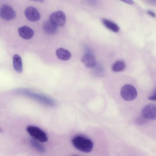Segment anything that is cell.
<instances>
[{
    "mask_svg": "<svg viewBox=\"0 0 156 156\" xmlns=\"http://www.w3.org/2000/svg\"><path fill=\"white\" fill-rule=\"evenodd\" d=\"M126 67V64L124 62L119 60L116 62L112 67V70L115 72H119L123 70Z\"/></svg>",
    "mask_w": 156,
    "mask_h": 156,
    "instance_id": "cell-16",
    "label": "cell"
},
{
    "mask_svg": "<svg viewBox=\"0 0 156 156\" xmlns=\"http://www.w3.org/2000/svg\"><path fill=\"white\" fill-rule=\"evenodd\" d=\"M31 1H35V2H44V0H30Z\"/></svg>",
    "mask_w": 156,
    "mask_h": 156,
    "instance_id": "cell-20",
    "label": "cell"
},
{
    "mask_svg": "<svg viewBox=\"0 0 156 156\" xmlns=\"http://www.w3.org/2000/svg\"><path fill=\"white\" fill-rule=\"evenodd\" d=\"M0 15L4 20L9 21L13 20L16 16V13L13 9L8 5H2L0 10Z\"/></svg>",
    "mask_w": 156,
    "mask_h": 156,
    "instance_id": "cell-6",
    "label": "cell"
},
{
    "mask_svg": "<svg viewBox=\"0 0 156 156\" xmlns=\"http://www.w3.org/2000/svg\"><path fill=\"white\" fill-rule=\"evenodd\" d=\"M73 146L82 152L89 153L91 151L94 146L92 141L85 136L78 135L75 136L71 140Z\"/></svg>",
    "mask_w": 156,
    "mask_h": 156,
    "instance_id": "cell-1",
    "label": "cell"
},
{
    "mask_svg": "<svg viewBox=\"0 0 156 156\" xmlns=\"http://www.w3.org/2000/svg\"><path fill=\"white\" fill-rule=\"evenodd\" d=\"M141 114L144 119L150 120L156 119V105L150 103L146 105L142 109Z\"/></svg>",
    "mask_w": 156,
    "mask_h": 156,
    "instance_id": "cell-5",
    "label": "cell"
},
{
    "mask_svg": "<svg viewBox=\"0 0 156 156\" xmlns=\"http://www.w3.org/2000/svg\"><path fill=\"white\" fill-rule=\"evenodd\" d=\"M13 64L14 69L16 72L20 73L22 72V62L21 58L18 55L16 54L13 56Z\"/></svg>",
    "mask_w": 156,
    "mask_h": 156,
    "instance_id": "cell-13",
    "label": "cell"
},
{
    "mask_svg": "<svg viewBox=\"0 0 156 156\" xmlns=\"http://www.w3.org/2000/svg\"><path fill=\"white\" fill-rule=\"evenodd\" d=\"M148 98L150 100L156 101V88L154 94L151 96L149 97Z\"/></svg>",
    "mask_w": 156,
    "mask_h": 156,
    "instance_id": "cell-17",
    "label": "cell"
},
{
    "mask_svg": "<svg viewBox=\"0 0 156 156\" xmlns=\"http://www.w3.org/2000/svg\"><path fill=\"white\" fill-rule=\"evenodd\" d=\"M22 93L33 99L47 105L53 107L55 105V102L53 99L46 96L30 92H25Z\"/></svg>",
    "mask_w": 156,
    "mask_h": 156,
    "instance_id": "cell-4",
    "label": "cell"
},
{
    "mask_svg": "<svg viewBox=\"0 0 156 156\" xmlns=\"http://www.w3.org/2000/svg\"><path fill=\"white\" fill-rule=\"evenodd\" d=\"M25 15L27 19L32 22H35L39 20L40 14L34 7L30 6L27 7L25 11Z\"/></svg>",
    "mask_w": 156,
    "mask_h": 156,
    "instance_id": "cell-8",
    "label": "cell"
},
{
    "mask_svg": "<svg viewBox=\"0 0 156 156\" xmlns=\"http://www.w3.org/2000/svg\"><path fill=\"white\" fill-rule=\"evenodd\" d=\"M18 32L19 34L22 38L26 40L31 38L34 34L33 30L27 26H24L19 27Z\"/></svg>",
    "mask_w": 156,
    "mask_h": 156,
    "instance_id": "cell-10",
    "label": "cell"
},
{
    "mask_svg": "<svg viewBox=\"0 0 156 156\" xmlns=\"http://www.w3.org/2000/svg\"><path fill=\"white\" fill-rule=\"evenodd\" d=\"M49 19L57 26L60 27L65 25L66 20L65 13L60 10L51 13L49 16Z\"/></svg>",
    "mask_w": 156,
    "mask_h": 156,
    "instance_id": "cell-7",
    "label": "cell"
},
{
    "mask_svg": "<svg viewBox=\"0 0 156 156\" xmlns=\"http://www.w3.org/2000/svg\"><path fill=\"white\" fill-rule=\"evenodd\" d=\"M102 22L108 29L115 33L119 32V27L118 25L113 22L106 19H103Z\"/></svg>",
    "mask_w": 156,
    "mask_h": 156,
    "instance_id": "cell-14",
    "label": "cell"
},
{
    "mask_svg": "<svg viewBox=\"0 0 156 156\" xmlns=\"http://www.w3.org/2000/svg\"><path fill=\"white\" fill-rule=\"evenodd\" d=\"M39 142L34 139H31L30 141L31 145L34 149L40 153H44L46 151V148Z\"/></svg>",
    "mask_w": 156,
    "mask_h": 156,
    "instance_id": "cell-15",
    "label": "cell"
},
{
    "mask_svg": "<svg viewBox=\"0 0 156 156\" xmlns=\"http://www.w3.org/2000/svg\"><path fill=\"white\" fill-rule=\"evenodd\" d=\"M147 13L149 15L152 17H156V15L155 14V13L153 11L151 10L147 11Z\"/></svg>",
    "mask_w": 156,
    "mask_h": 156,
    "instance_id": "cell-19",
    "label": "cell"
},
{
    "mask_svg": "<svg viewBox=\"0 0 156 156\" xmlns=\"http://www.w3.org/2000/svg\"><path fill=\"white\" fill-rule=\"evenodd\" d=\"M56 55L59 59L66 61L71 57V54L68 50L62 48H59L56 49Z\"/></svg>",
    "mask_w": 156,
    "mask_h": 156,
    "instance_id": "cell-12",
    "label": "cell"
},
{
    "mask_svg": "<svg viewBox=\"0 0 156 156\" xmlns=\"http://www.w3.org/2000/svg\"><path fill=\"white\" fill-rule=\"evenodd\" d=\"M149 2L154 3H156V0H148Z\"/></svg>",
    "mask_w": 156,
    "mask_h": 156,
    "instance_id": "cell-21",
    "label": "cell"
},
{
    "mask_svg": "<svg viewBox=\"0 0 156 156\" xmlns=\"http://www.w3.org/2000/svg\"><path fill=\"white\" fill-rule=\"evenodd\" d=\"M120 94L122 97L127 101H130L135 99L137 94V90L132 85L126 84L121 89Z\"/></svg>",
    "mask_w": 156,
    "mask_h": 156,
    "instance_id": "cell-3",
    "label": "cell"
},
{
    "mask_svg": "<svg viewBox=\"0 0 156 156\" xmlns=\"http://www.w3.org/2000/svg\"><path fill=\"white\" fill-rule=\"evenodd\" d=\"M58 27L49 19L44 21L42 25V29L44 32L47 34L50 35L55 34L57 31Z\"/></svg>",
    "mask_w": 156,
    "mask_h": 156,
    "instance_id": "cell-9",
    "label": "cell"
},
{
    "mask_svg": "<svg viewBox=\"0 0 156 156\" xmlns=\"http://www.w3.org/2000/svg\"><path fill=\"white\" fill-rule=\"evenodd\" d=\"M82 62L86 67L88 68L94 67L97 63L95 57L90 54H86L84 55L82 58Z\"/></svg>",
    "mask_w": 156,
    "mask_h": 156,
    "instance_id": "cell-11",
    "label": "cell"
},
{
    "mask_svg": "<svg viewBox=\"0 0 156 156\" xmlns=\"http://www.w3.org/2000/svg\"><path fill=\"white\" fill-rule=\"evenodd\" d=\"M124 3L130 5L134 4V2L132 0H119Z\"/></svg>",
    "mask_w": 156,
    "mask_h": 156,
    "instance_id": "cell-18",
    "label": "cell"
},
{
    "mask_svg": "<svg viewBox=\"0 0 156 156\" xmlns=\"http://www.w3.org/2000/svg\"><path fill=\"white\" fill-rule=\"evenodd\" d=\"M27 130L34 139L40 142H46L48 140V137L46 133L37 126H28L27 127Z\"/></svg>",
    "mask_w": 156,
    "mask_h": 156,
    "instance_id": "cell-2",
    "label": "cell"
}]
</instances>
